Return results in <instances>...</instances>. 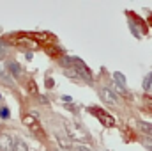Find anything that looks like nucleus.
<instances>
[{
    "instance_id": "nucleus-1",
    "label": "nucleus",
    "mask_w": 152,
    "mask_h": 151,
    "mask_svg": "<svg viewBox=\"0 0 152 151\" xmlns=\"http://www.w3.org/2000/svg\"><path fill=\"white\" fill-rule=\"evenodd\" d=\"M66 133H67V137H69L71 141H76V142H88V141H90L88 133H87L83 128L75 126V124H67V126H66Z\"/></svg>"
},
{
    "instance_id": "nucleus-2",
    "label": "nucleus",
    "mask_w": 152,
    "mask_h": 151,
    "mask_svg": "<svg viewBox=\"0 0 152 151\" xmlns=\"http://www.w3.org/2000/svg\"><path fill=\"white\" fill-rule=\"evenodd\" d=\"M92 112H96V117H97L104 126H113L115 124V119L110 115V114L103 112V110H99V109H92Z\"/></svg>"
},
{
    "instance_id": "nucleus-3",
    "label": "nucleus",
    "mask_w": 152,
    "mask_h": 151,
    "mask_svg": "<svg viewBox=\"0 0 152 151\" xmlns=\"http://www.w3.org/2000/svg\"><path fill=\"white\" fill-rule=\"evenodd\" d=\"M99 94H101V98H103L104 103H108V105H115L117 103V96H115L108 87H101L99 89Z\"/></svg>"
},
{
    "instance_id": "nucleus-4",
    "label": "nucleus",
    "mask_w": 152,
    "mask_h": 151,
    "mask_svg": "<svg viewBox=\"0 0 152 151\" xmlns=\"http://www.w3.org/2000/svg\"><path fill=\"white\" fill-rule=\"evenodd\" d=\"M55 137H57V144L60 146V150L66 151V150H71L73 148V141L67 137V133H57Z\"/></svg>"
},
{
    "instance_id": "nucleus-5",
    "label": "nucleus",
    "mask_w": 152,
    "mask_h": 151,
    "mask_svg": "<svg viewBox=\"0 0 152 151\" xmlns=\"http://www.w3.org/2000/svg\"><path fill=\"white\" fill-rule=\"evenodd\" d=\"M113 80H115L117 89H118L120 93H126V76L122 75V73H118V71H115L113 73Z\"/></svg>"
},
{
    "instance_id": "nucleus-6",
    "label": "nucleus",
    "mask_w": 152,
    "mask_h": 151,
    "mask_svg": "<svg viewBox=\"0 0 152 151\" xmlns=\"http://www.w3.org/2000/svg\"><path fill=\"white\" fill-rule=\"evenodd\" d=\"M12 144H14V141H12L9 135H2V137H0V151L12 150Z\"/></svg>"
},
{
    "instance_id": "nucleus-7",
    "label": "nucleus",
    "mask_w": 152,
    "mask_h": 151,
    "mask_svg": "<svg viewBox=\"0 0 152 151\" xmlns=\"http://www.w3.org/2000/svg\"><path fill=\"white\" fill-rule=\"evenodd\" d=\"M7 71L11 73L12 78H18V76L21 75V66L18 62H7Z\"/></svg>"
},
{
    "instance_id": "nucleus-8",
    "label": "nucleus",
    "mask_w": 152,
    "mask_h": 151,
    "mask_svg": "<svg viewBox=\"0 0 152 151\" xmlns=\"http://www.w3.org/2000/svg\"><path fill=\"white\" fill-rule=\"evenodd\" d=\"M11 151H28V146H27V142L23 141V139H14V144H12V150Z\"/></svg>"
},
{
    "instance_id": "nucleus-9",
    "label": "nucleus",
    "mask_w": 152,
    "mask_h": 151,
    "mask_svg": "<svg viewBox=\"0 0 152 151\" xmlns=\"http://www.w3.org/2000/svg\"><path fill=\"white\" fill-rule=\"evenodd\" d=\"M138 128L147 135V137H152V124L147 123V121H138Z\"/></svg>"
},
{
    "instance_id": "nucleus-10",
    "label": "nucleus",
    "mask_w": 152,
    "mask_h": 151,
    "mask_svg": "<svg viewBox=\"0 0 152 151\" xmlns=\"http://www.w3.org/2000/svg\"><path fill=\"white\" fill-rule=\"evenodd\" d=\"M0 82H4V84H7V85H14V78L11 76L9 71H0Z\"/></svg>"
},
{
    "instance_id": "nucleus-11",
    "label": "nucleus",
    "mask_w": 152,
    "mask_h": 151,
    "mask_svg": "<svg viewBox=\"0 0 152 151\" xmlns=\"http://www.w3.org/2000/svg\"><path fill=\"white\" fill-rule=\"evenodd\" d=\"M152 87V71H149V75L143 78V89L147 91V89H151Z\"/></svg>"
},
{
    "instance_id": "nucleus-12",
    "label": "nucleus",
    "mask_w": 152,
    "mask_h": 151,
    "mask_svg": "<svg viewBox=\"0 0 152 151\" xmlns=\"http://www.w3.org/2000/svg\"><path fill=\"white\" fill-rule=\"evenodd\" d=\"M9 115H11V112H9L7 107H2V109H0V117H2V119H9Z\"/></svg>"
},
{
    "instance_id": "nucleus-13",
    "label": "nucleus",
    "mask_w": 152,
    "mask_h": 151,
    "mask_svg": "<svg viewBox=\"0 0 152 151\" xmlns=\"http://www.w3.org/2000/svg\"><path fill=\"white\" fill-rule=\"evenodd\" d=\"M143 146L149 151H152V137H145V139H143Z\"/></svg>"
},
{
    "instance_id": "nucleus-14",
    "label": "nucleus",
    "mask_w": 152,
    "mask_h": 151,
    "mask_svg": "<svg viewBox=\"0 0 152 151\" xmlns=\"http://www.w3.org/2000/svg\"><path fill=\"white\" fill-rule=\"evenodd\" d=\"M5 52H7V46H5V43H2V41H0V59L5 55Z\"/></svg>"
},
{
    "instance_id": "nucleus-15",
    "label": "nucleus",
    "mask_w": 152,
    "mask_h": 151,
    "mask_svg": "<svg viewBox=\"0 0 152 151\" xmlns=\"http://www.w3.org/2000/svg\"><path fill=\"white\" fill-rule=\"evenodd\" d=\"M145 105L149 109H152V96H145Z\"/></svg>"
},
{
    "instance_id": "nucleus-16",
    "label": "nucleus",
    "mask_w": 152,
    "mask_h": 151,
    "mask_svg": "<svg viewBox=\"0 0 152 151\" xmlns=\"http://www.w3.org/2000/svg\"><path fill=\"white\" fill-rule=\"evenodd\" d=\"M75 151H90V148H87V146H81V144H80V146H76V148H75Z\"/></svg>"
},
{
    "instance_id": "nucleus-17",
    "label": "nucleus",
    "mask_w": 152,
    "mask_h": 151,
    "mask_svg": "<svg viewBox=\"0 0 152 151\" xmlns=\"http://www.w3.org/2000/svg\"><path fill=\"white\" fill-rule=\"evenodd\" d=\"M28 85H30V91H32V93H36V91H37V89H36V82H30Z\"/></svg>"
},
{
    "instance_id": "nucleus-18",
    "label": "nucleus",
    "mask_w": 152,
    "mask_h": 151,
    "mask_svg": "<svg viewBox=\"0 0 152 151\" xmlns=\"http://www.w3.org/2000/svg\"><path fill=\"white\" fill-rule=\"evenodd\" d=\"M62 100H64L66 103H71V101H73V98H71V96H62Z\"/></svg>"
},
{
    "instance_id": "nucleus-19",
    "label": "nucleus",
    "mask_w": 152,
    "mask_h": 151,
    "mask_svg": "<svg viewBox=\"0 0 152 151\" xmlns=\"http://www.w3.org/2000/svg\"><path fill=\"white\" fill-rule=\"evenodd\" d=\"M46 85H48V87H53V80H51V78H46Z\"/></svg>"
},
{
    "instance_id": "nucleus-20",
    "label": "nucleus",
    "mask_w": 152,
    "mask_h": 151,
    "mask_svg": "<svg viewBox=\"0 0 152 151\" xmlns=\"http://www.w3.org/2000/svg\"><path fill=\"white\" fill-rule=\"evenodd\" d=\"M58 151H64V150H58Z\"/></svg>"
},
{
    "instance_id": "nucleus-21",
    "label": "nucleus",
    "mask_w": 152,
    "mask_h": 151,
    "mask_svg": "<svg viewBox=\"0 0 152 151\" xmlns=\"http://www.w3.org/2000/svg\"><path fill=\"white\" fill-rule=\"evenodd\" d=\"M0 98H2V96H0Z\"/></svg>"
}]
</instances>
